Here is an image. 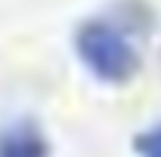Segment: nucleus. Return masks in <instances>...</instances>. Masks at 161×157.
Returning a JSON list of instances; mask_svg holds the SVG:
<instances>
[{"label": "nucleus", "mask_w": 161, "mask_h": 157, "mask_svg": "<svg viewBox=\"0 0 161 157\" xmlns=\"http://www.w3.org/2000/svg\"><path fill=\"white\" fill-rule=\"evenodd\" d=\"M75 53L80 65L105 86H121L140 71L133 40L108 19H90L75 31Z\"/></svg>", "instance_id": "1"}, {"label": "nucleus", "mask_w": 161, "mask_h": 157, "mask_svg": "<svg viewBox=\"0 0 161 157\" xmlns=\"http://www.w3.org/2000/svg\"><path fill=\"white\" fill-rule=\"evenodd\" d=\"M50 139L34 120H16L0 129V157H50Z\"/></svg>", "instance_id": "2"}, {"label": "nucleus", "mask_w": 161, "mask_h": 157, "mask_svg": "<svg viewBox=\"0 0 161 157\" xmlns=\"http://www.w3.org/2000/svg\"><path fill=\"white\" fill-rule=\"evenodd\" d=\"M133 148H136L140 157H161V126H152V129L140 133Z\"/></svg>", "instance_id": "3"}]
</instances>
